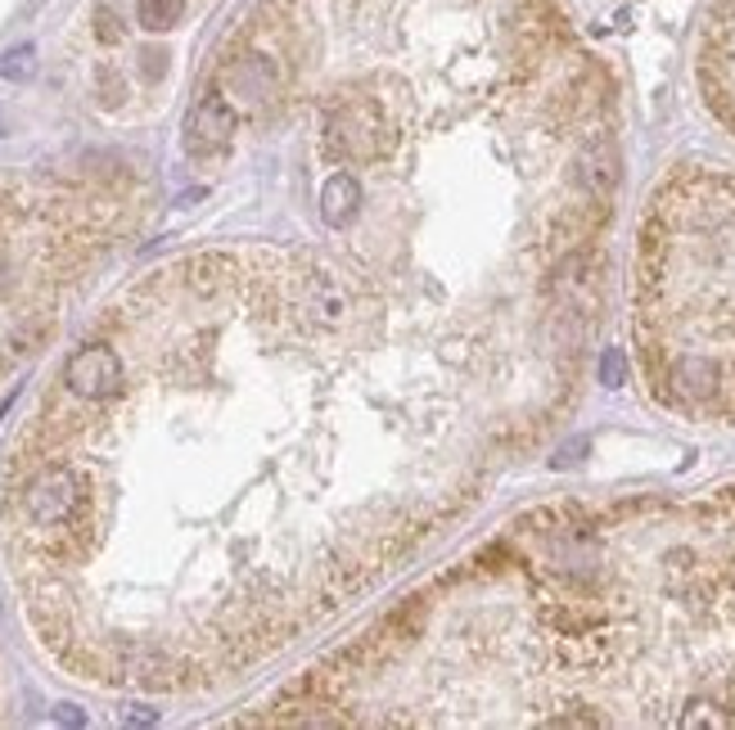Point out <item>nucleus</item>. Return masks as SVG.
Masks as SVG:
<instances>
[{"label":"nucleus","mask_w":735,"mask_h":730,"mask_svg":"<svg viewBox=\"0 0 735 730\" xmlns=\"http://www.w3.org/2000/svg\"><path fill=\"white\" fill-rule=\"evenodd\" d=\"M510 545L537 717L735 726V482L695 501L541 514Z\"/></svg>","instance_id":"1"},{"label":"nucleus","mask_w":735,"mask_h":730,"mask_svg":"<svg viewBox=\"0 0 735 730\" xmlns=\"http://www.w3.org/2000/svg\"><path fill=\"white\" fill-rule=\"evenodd\" d=\"M636 343L655 398L735 419V176H668L640 226Z\"/></svg>","instance_id":"2"},{"label":"nucleus","mask_w":735,"mask_h":730,"mask_svg":"<svg viewBox=\"0 0 735 730\" xmlns=\"http://www.w3.org/2000/svg\"><path fill=\"white\" fill-rule=\"evenodd\" d=\"M122 383H127V361L113 343H82L64 361V392L77 406L109 402Z\"/></svg>","instance_id":"3"},{"label":"nucleus","mask_w":735,"mask_h":730,"mask_svg":"<svg viewBox=\"0 0 735 730\" xmlns=\"http://www.w3.org/2000/svg\"><path fill=\"white\" fill-rule=\"evenodd\" d=\"M235 136V109L231 100H222V90H208L199 100V109L190 113V127H186V149L195 159H208V154H222Z\"/></svg>","instance_id":"4"},{"label":"nucleus","mask_w":735,"mask_h":730,"mask_svg":"<svg viewBox=\"0 0 735 730\" xmlns=\"http://www.w3.org/2000/svg\"><path fill=\"white\" fill-rule=\"evenodd\" d=\"M361 212V180L352 172H339V176H329L325 180V190H321V217L329 230H348V222Z\"/></svg>","instance_id":"5"},{"label":"nucleus","mask_w":735,"mask_h":730,"mask_svg":"<svg viewBox=\"0 0 735 730\" xmlns=\"http://www.w3.org/2000/svg\"><path fill=\"white\" fill-rule=\"evenodd\" d=\"M180 14H186V0H140L136 5V18L145 33H167V27L180 23Z\"/></svg>","instance_id":"6"},{"label":"nucleus","mask_w":735,"mask_h":730,"mask_svg":"<svg viewBox=\"0 0 735 730\" xmlns=\"http://www.w3.org/2000/svg\"><path fill=\"white\" fill-rule=\"evenodd\" d=\"M703 90H709V104L718 109V117L735 131V68L713 77V81H703Z\"/></svg>","instance_id":"7"},{"label":"nucleus","mask_w":735,"mask_h":730,"mask_svg":"<svg viewBox=\"0 0 735 730\" xmlns=\"http://www.w3.org/2000/svg\"><path fill=\"white\" fill-rule=\"evenodd\" d=\"M33 73H37V50L33 46H18V50H10L5 59H0V77H10V81H23Z\"/></svg>","instance_id":"8"},{"label":"nucleus","mask_w":735,"mask_h":730,"mask_svg":"<svg viewBox=\"0 0 735 730\" xmlns=\"http://www.w3.org/2000/svg\"><path fill=\"white\" fill-rule=\"evenodd\" d=\"M96 37H100L104 46H117V41H122V23H117L113 10H96Z\"/></svg>","instance_id":"9"},{"label":"nucleus","mask_w":735,"mask_h":730,"mask_svg":"<svg viewBox=\"0 0 735 730\" xmlns=\"http://www.w3.org/2000/svg\"><path fill=\"white\" fill-rule=\"evenodd\" d=\"M140 59H145V73H149V77H159V73H163V54H159V50H145Z\"/></svg>","instance_id":"10"}]
</instances>
